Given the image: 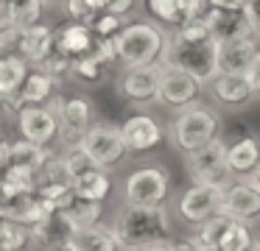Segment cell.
Listing matches in <instances>:
<instances>
[{
  "label": "cell",
  "mask_w": 260,
  "mask_h": 251,
  "mask_svg": "<svg viewBox=\"0 0 260 251\" xmlns=\"http://www.w3.org/2000/svg\"><path fill=\"white\" fill-rule=\"evenodd\" d=\"M28 229H31V243H34L37 248H42V251L64 248V245L70 243V237H73V232H76L73 221L64 215V209L48 212L45 218H40L37 223H31Z\"/></svg>",
  "instance_id": "7c38bea8"
},
{
  "label": "cell",
  "mask_w": 260,
  "mask_h": 251,
  "mask_svg": "<svg viewBox=\"0 0 260 251\" xmlns=\"http://www.w3.org/2000/svg\"><path fill=\"white\" fill-rule=\"evenodd\" d=\"M159 81H162V64H146V67H126L123 78H120L118 89L126 100L135 103H146L154 100L159 92Z\"/></svg>",
  "instance_id": "4fadbf2b"
},
{
  "label": "cell",
  "mask_w": 260,
  "mask_h": 251,
  "mask_svg": "<svg viewBox=\"0 0 260 251\" xmlns=\"http://www.w3.org/2000/svg\"><path fill=\"white\" fill-rule=\"evenodd\" d=\"M204 6L207 0H148V11L171 28H179L193 17H202Z\"/></svg>",
  "instance_id": "7402d4cb"
},
{
  "label": "cell",
  "mask_w": 260,
  "mask_h": 251,
  "mask_svg": "<svg viewBox=\"0 0 260 251\" xmlns=\"http://www.w3.org/2000/svg\"><path fill=\"white\" fill-rule=\"evenodd\" d=\"M42 3L45 0H9V25L17 28H31L40 22L42 14Z\"/></svg>",
  "instance_id": "1f68e13d"
},
{
  "label": "cell",
  "mask_w": 260,
  "mask_h": 251,
  "mask_svg": "<svg viewBox=\"0 0 260 251\" xmlns=\"http://www.w3.org/2000/svg\"><path fill=\"white\" fill-rule=\"evenodd\" d=\"M51 3H53V0H51Z\"/></svg>",
  "instance_id": "c3c4849f"
},
{
  "label": "cell",
  "mask_w": 260,
  "mask_h": 251,
  "mask_svg": "<svg viewBox=\"0 0 260 251\" xmlns=\"http://www.w3.org/2000/svg\"><path fill=\"white\" fill-rule=\"evenodd\" d=\"M123 17L118 14H109V11H101V14L92 20V31H95V37H104V39H115L120 31H123Z\"/></svg>",
  "instance_id": "836d02e7"
},
{
  "label": "cell",
  "mask_w": 260,
  "mask_h": 251,
  "mask_svg": "<svg viewBox=\"0 0 260 251\" xmlns=\"http://www.w3.org/2000/svg\"><path fill=\"white\" fill-rule=\"evenodd\" d=\"M53 112L59 117V137L64 139L68 148L79 145L84 139V134L92 128L95 109H92L90 98H81V95H76V98H56L53 100Z\"/></svg>",
  "instance_id": "8992f818"
},
{
  "label": "cell",
  "mask_w": 260,
  "mask_h": 251,
  "mask_svg": "<svg viewBox=\"0 0 260 251\" xmlns=\"http://www.w3.org/2000/svg\"><path fill=\"white\" fill-rule=\"evenodd\" d=\"M252 251H260V245H257V243H254V248H252Z\"/></svg>",
  "instance_id": "7dc6e473"
},
{
  "label": "cell",
  "mask_w": 260,
  "mask_h": 251,
  "mask_svg": "<svg viewBox=\"0 0 260 251\" xmlns=\"http://www.w3.org/2000/svg\"><path fill=\"white\" fill-rule=\"evenodd\" d=\"M112 190V178L107 176V167L87 165L73 176V193L90 201H104Z\"/></svg>",
  "instance_id": "cb8c5ba5"
},
{
  "label": "cell",
  "mask_w": 260,
  "mask_h": 251,
  "mask_svg": "<svg viewBox=\"0 0 260 251\" xmlns=\"http://www.w3.org/2000/svg\"><path fill=\"white\" fill-rule=\"evenodd\" d=\"M9 25V6L6 0H0V28H6Z\"/></svg>",
  "instance_id": "7bdbcfd3"
},
{
  "label": "cell",
  "mask_w": 260,
  "mask_h": 251,
  "mask_svg": "<svg viewBox=\"0 0 260 251\" xmlns=\"http://www.w3.org/2000/svg\"><path fill=\"white\" fill-rule=\"evenodd\" d=\"M243 11H246L249 22H252V31L260 33V0H246V3H243Z\"/></svg>",
  "instance_id": "74e56055"
},
{
  "label": "cell",
  "mask_w": 260,
  "mask_h": 251,
  "mask_svg": "<svg viewBox=\"0 0 260 251\" xmlns=\"http://www.w3.org/2000/svg\"><path fill=\"white\" fill-rule=\"evenodd\" d=\"M246 78H249V84H252V89H254V98H260V50L254 53L252 64H249Z\"/></svg>",
  "instance_id": "8d00e7d4"
},
{
  "label": "cell",
  "mask_w": 260,
  "mask_h": 251,
  "mask_svg": "<svg viewBox=\"0 0 260 251\" xmlns=\"http://www.w3.org/2000/svg\"><path fill=\"white\" fill-rule=\"evenodd\" d=\"M226 162H230L232 176H252L254 167L260 165V142L254 137H241L226 148Z\"/></svg>",
  "instance_id": "484cf974"
},
{
  "label": "cell",
  "mask_w": 260,
  "mask_h": 251,
  "mask_svg": "<svg viewBox=\"0 0 260 251\" xmlns=\"http://www.w3.org/2000/svg\"><path fill=\"white\" fill-rule=\"evenodd\" d=\"M246 0H207L210 9H243Z\"/></svg>",
  "instance_id": "ab89813d"
},
{
  "label": "cell",
  "mask_w": 260,
  "mask_h": 251,
  "mask_svg": "<svg viewBox=\"0 0 260 251\" xmlns=\"http://www.w3.org/2000/svg\"><path fill=\"white\" fill-rule=\"evenodd\" d=\"M20 48H23V28H0V56H20Z\"/></svg>",
  "instance_id": "e575fe53"
},
{
  "label": "cell",
  "mask_w": 260,
  "mask_h": 251,
  "mask_svg": "<svg viewBox=\"0 0 260 251\" xmlns=\"http://www.w3.org/2000/svg\"><path fill=\"white\" fill-rule=\"evenodd\" d=\"M210 84H213V95L218 98V103L232 106V109L254 98V89L243 73H218Z\"/></svg>",
  "instance_id": "603a6c76"
},
{
  "label": "cell",
  "mask_w": 260,
  "mask_h": 251,
  "mask_svg": "<svg viewBox=\"0 0 260 251\" xmlns=\"http://www.w3.org/2000/svg\"><path fill=\"white\" fill-rule=\"evenodd\" d=\"M64 215L73 221L76 229H84V226H95L101 221V212H104V201H90V198H81V195L73 193V198L62 206Z\"/></svg>",
  "instance_id": "f1b7e54d"
},
{
  "label": "cell",
  "mask_w": 260,
  "mask_h": 251,
  "mask_svg": "<svg viewBox=\"0 0 260 251\" xmlns=\"http://www.w3.org/2000/svg\"><path fill=\"white\" fill-rule=\"evenodd\" d=\"M115 45H118V61L123 67H146L159 64L168 37L151 22H132L115 37Z\"/></svg>",
  "instance_id": "7a4b0ae2"
},
{
  "label": "cell",
  "mask_w": 260,
  "mask_h": 251,
  "mask_svg": "<svg viewBox=\"0 0 260 251\" xmlns=\"http://www.w3.org/2000/svg\"><path fill=\"white\" fill-rule=\"evenodd\" d=\"M120 248L140 251L148 245H168L171 243V221L162 206H129L112 223Z\"/></svg>",
  "instance_id": "6da1fadb"
},
{
  "label": "cell",
  "mask_w": 260,
  "mask_h": 251,
  "mask_svg": "<svg viewBox=\"0 0 260 251\" xmlns=\"http://www.w3.org/2000/svg\"><path fill=\"white\" fill-rule=\"evenodd\" d=\"M79 148L90 156L92 165L107 167V170L115 167L126 154H129L123 134H120V128H115V126H92L90 131L84 134V139L79 142Z\"/></svg>",
  "instance_id": "52a82bcc"
},
{
  "label": "cell",
  "mask_w": 260,
  "mask_h": 251,
  "mask_svg": "<svg viewBox=\"0 0 260 251\" xmlns=\"http://www.w3.org/2000/svg\"><path fill=\"white\" fill-rule=\"evenodd\" d=\"M202 78H196L193 73L182 70V67H171L162 64V81H159V92L157 100L168 109H185L202 92Z\"/></svg>",
  "instance_id": "9c48e42d"
},
{
  "label": "cell",
  "mask_w": 260,
  "mask_h": 251,
  "mask_svg": "<svg viewBox=\"0 0 260 251\" xmlns=\"http://www.w3.org/2000/svg\"><path fill=\"white\" fill-rule=\"evenodd\" d=\"M224 190L226 187H215V184H193L179 201L182 218L199 226V223L221 215V206H224Z\"/></svg>",
  "instance_id": "8fae6325"
},
{
  "label": "cell",
  "mask_w": 260,
  "mask_h": 251,
  "mask_svg": "<svg viewBox=\"0 0 260 251\" xmlns=\"http://www.w3.org/2000/svg\"><path fill=\"white\" fill-rule=\"evenodd\" d=\"M162 64L182 67L202 81H213L218 76V42L215 39H182L174 33L165 45Z\"/></svg>",
  "instance_id": "3957f363"
},
{
  "label": "cell",
  "mask_w": 260,
  "mask_h": 251,
  "mask_svg": "<svg viewBox=\"0 0 260 251\" xmlns=\"http://www.w3.org/2000/svg\"><path fill=\"white\" fill-rule=\"evenodd\" d=\"M9 151H12V142L0 134V173L6 170V165H9Z\"/></svg>",
  "instance_id": "60d3db41"
},
{
  "label": "cell",
  "mask_w": 260,
  "mask_h": 251,
  "mask_svg": "<svg viewBox=\"0 0 260 251\" xmlns=\"http://www.w3.org/2000/svg\"><path fill=\"white\" fill-rule=\"evenodd\" d=\"M252 248H254V237H252V232H249L246 221H235V218H230L218 251H252Z\"/></svg>",
  "instance_id": "4dcf8cb0"
},
{
  "label": "cell",
  "mask_w": 260,
  "mask_h": 251,
  "mask_svg": "<svg viewBox=\"0 0 260 251\" xmlns=\"http://www.w3.org/2000/svg\"><path fill=\"white\" fill-rule=\"evenodd\" d=\"M120 134L126 139V148L135 151V154H143V151H151L159 145L162 139V128L154 120L151 115H132L129 120L120 126Z\"/></svg>",
  "instance_id": "ac0fdd59"
},
{
  "label": "cell",
  "mask_w": 260,
  "mask_h": 251,
  "mask_svg": "<svg viewBox=\"0 0 260 251\" xmlns=\"http://www.w3.org/2000/svg\"><path fill=\"white\" fill-rule=\"evenodd\" d=\"M14 117H17V128L23 134V139H28V142L48 148L59 137V117L53 112V106H48V103L23 106V109H17Z\"/></svg>",
  "instance_id": "30bf717a"
},
{
  "label": "cell",
  "mask_w": 260,
  "mask_h": 251,
  "mask_svg": "<svg viewBox=\"0 0 260 251\" xmlns=\"http://www.w3.org/2000/svg\"><path fill=\"white\" fill-rule=\"evenodd\" d=\"M56 87H59L56 76L45 73L42 67L31 70L28 78H25V84H23V89H20V95H17V100H14V106H12V115H17V109H23V106L48 103V100L53 98V92H56Z\"/></svg>",
  "instance_id": "d6986e66"
},
{
  "label": "cell",
  "mask_w": 260,
  "mask_h": 251,
  "mask_svg": "<svg viewBox=\"0 0 260 251\" xmlns=\"http://www.w3.org/2000/svg\"><path fill=\"white\" fill-rule=\"evenodd\" d=\"M187 173L196 184H215V187H226L230 184V162H226V145L218 137L213 142L202 145V148L187 154Z\"/></svg>",
  "instance_id": "5b68a950"
},
{
  "label": "cell",
  "mask_w": 260,
  "mask_h": 251,
  "mask_svg": "<svg viewBox=\"0 0 260 251\" xmlns=\"http://www.w3.org/2000/svg\"><path fill=\"white\" fill-rule=\"evenodd\" d=\"M68 245L73 251H118L120 248V243H118V237H115L112 226L107 229V226H101V223L76 229Z\"/></svg>",
  "instance_id": "d4e9b609"
},
{
  "label": "cell",
  "mask_w": 260,
  "mask_h": 251,
  "mask_svg": "<svg viewBox=\"0 0 260 251\" xmlns=\"http://www.w3.org/2000/svg\"><path fill=\"white\" fill-rule=\"evenodd\" d=\"M257 245H260V243H257Z\"/></svg>",
  "instance_id": "681fc988"
},
{
  "label": "cell",
  "mask_w": 260,
  "mask_h": 251,
  "mask_svg": "<svg viewBox=\"0 0 260 251\" xmlns=\"http://www.w3.org/2000/svg\"><path fill=\"white\" fill-rule=\"evenodd\" d=\"M95 31H92V25H87V22H68V25L62 28H53V42H56V48L62 50V53H68L70 59H79V56L90 53L92 48H95Z\"/></svg>",
  "instance_id": "44dd1931"
},
{
  "label": "cell",
  "mask_w": 260,
  "mask_h": 251,
  "mask_svg": "<svg viewBox=\"0 0 260 251\" xmlns=\"http://www.w3.org/2000/svg\"><path fill=\"white\" fill-rule=\"evenodd\" d=\"M218 112L213 106H199V103H190L176 115L174 126H171V137H174L176 148L182 151H196L202 145L213 142L218 137Z\"/></svg>",
  "instance_id": "277c9868"
},
{
  "label": "cell",
  "mask_w": 260,
  "mask_h": 251,
  "mask_svg": "<svg viewBox=\"0 0 260 251\" xmlns=\"http://www.w3.org/2000/svg\"><path fill=\"white\" fill-rule=\"evenodd\" d=\"M168 195V173L159 167H140L126 178L123 198L129 206H162Z\"/></svg>",
  "instance_id": "ba28073f"
},
{
  "label": "cell",
  "mask_w": 260,
  "mask_h": 251,
  "mask_svg": "<svg viewBox=\"0 0 260 251\" xmlns=\"http://www.w3.org/2000/svg\"><path fill=\"white\" fill-rule=\"evenodd\" d=\"M53 48V28L48 25H31V28H23V48H20V56L28 59L31 64H42L48 53Z\"/></svg>",
  "instance_id": "4316f807"
},
{
  "label": "cell",
  "mask_w": 260,
  "mask_h": 251,
  "mask_svg": "<svg viewBox=\"0 0 260 251\" xmlns=\"http://www.w3.org/2000/svg\"><path fill=\"white\" fill-rule=\"evenodd\" d=\"M140 251H174V245H148V248H140Z\"/></svg>",
  "instance_id": "ee69618b"
},
{
  "label": "cell",
  "mask_w": 260,
  "mask_h": 251,
  "mask_svg": "<svg viewBox=\"0 0 260 251\" xmlns=\"http://www.w3.org/2000/svg\"><path fill=\"white\" fill-rule=\"evenodd\" d=\"M204 14L215 42H230V39H243L254 33L243 9H207Z\"/></svg>",
  "instance_id": "2e32d148"
},
{
  "label": "cell",
  "mask_w": 260,
  "mask_h": 251,
  "mask_svg": "<svg viewBox=\"0 0 260 251\" xmlns=\"http://www.w3.org/2000/svg\"><path fill=\"white\" fill-rule=\"evenodd\" d=\"M132 6H135V0H109L107 11H109V14L123 17V14H129V11H132Z\"/></svg>",
  "instance_id": "f35d334b"
},
{
  "label": "cell",
  "mask_w": 260,
  "mask_h": 251,
  "mask_svg": "<svg viewBox=\"0 0 260 251\" xmlns=\"http://www.w3.org/2000/svg\"><path fill=\"white\" fill-rule=\"evenodd\" d=\"M59 251H73V248H70V245H64V248H59Z\"/></svg>",
  "instance_id": "bcb514c9"
},
{
  "label": "cell",
  "mask_w": 260,
  "mask_h": 251,
  "mask_svg": "<svg viewBox=\"0 0 260 251\" xmlns=\"http://www.w3.org/2000/svg\"><path fill=\"white\" fill-rule=\"evenodd\" d=\"M109 67L112 64H109L107 59H101L95 50H90V53L79 56V59L73 61V73H70V76H76L79 81H84V84H101Z\"/></svg>",
  "instance_id": "f546056e"
},
{
  "label": "cell",
  "mask_w": 260,
  "mask_h": 251,
  "mask_svg": "<svg viewBox=\"0 0 260 251\" xmlns=\"http://www.w3.org/2000/svg\"><path fill=\"white\" fill-rule=\"evenodd\" d=\"M174 251H204V248L196 243V240H185V243H176Z\"/></svg>",
  "instance_id": "b9f144b4"
},
{
  "label": "cell",
  "mask_w": 260,
  "mask_h": 251,
  "mask_svg": "<svg viewBox=\"0 0 260 251\" xmlns=\"http://www.w3.org/2000/svg\"><path fill=\"white\" fill-rule=\"evenodd\" d=\"M64 3H68L70 20H76V22H87V25H92V20L101 14V11L92 6V0H64Z\"/></svg>",
  "instance_id": "d590c367"
},
{
  "label": "cell",
  "mask_w": 260,
  "mask_h": 251,
  "mask_svg": "<svg viewBox=\"0 0 260 251\" xmlns=\"http://www.w3.org/2000/svg\"><path fill=\"white\" fill-rule=\"evenodd\" d=\"M51 151L42 148L37 142H28V139H17L12 142V151H9V165L6 167H23V170H34L40 173L42 165L51 159Z\"/></svg>",
  "instance_id": "83f0119b"
},
{
  "label": "cell",
  "mask_w": 260,
  "mask_h": 251,
  "mask_svg": "<svg viewBox=\"0 0 260 251\" xmlns=\"http://www.w3.org/2000/svg\"><path fill=\"white\" fill-rule=\"evenodd\" d=\"M257 39L243 37V39H230V42H218V73H243L246 76L249 64H252L254 53H257Z\"/></svg>",
  "instance_id": "ffe728a7"
},
{
  "label": "cell",
  "mask_w": 260,
  "mask_h": 251,
  "mask_svg": "<svg viewBox=\"0 0 260 251\" xmlns=\"http://www.w3.org/2000/svg\"><path fill=\"white\" fill-rule=\"evenodd\" d=\"M221 215L235 218V221H254L260 218V187L252 178L232 184L230 190H224V206Z\"/></svg>",
  "instance_id": "5bb4252c"
},
{
  "label": "cell",
  "mask_w": 260,
  "mask_h": 251,
  "mask_svg": "<svg viewBox=\"0 0 260 251\" xmlns=\"http://www.w3.org/2000/svg\"><path fill=\"white\" fill-rule=\"evenodd\" d=\"M48 212H53V209L37 193H0V218H9V221L31 226L40 218H45Z\"/></svg>",
  "instance_id": "9a60e30c"
},
{
  "label": "cell",
  "mask_w": 260,
  "mask_h": 251,
  "mask_svg": "<svg viewBox=\"0 0 260 251\" xmlns=\"http://www.w3.org/2000/svg\"><path fill=\"white\" fill-rule=\"evenodd\" d=\"M226 223H230V218H226V215H215V218H210V221L199 223L196 243L202 245L204 251H218V245H221V237H224Z\"/></svg>",
  "instance_id": "d6a6232c"
},
{
  "label": "cell",
  "mask_w": 260,
  "mask_h": 251,
  "mask_svg": "<svg viewBox=\"0 0 260 251\" xmlns=\"http://www.w3.org/2000/svg\"><path fill=\"white\" fill-rule=\"evenodd\" d=\"M249 178H252V182H254V184H257V187H260V165L254 167V173H252V176H249Z\"/></svg>",
  "instance_id": "f6af8a7d"
},
{
  "label": "cell",
  "mask_w": 260,
  "mask_h": 251,
  "mask_svg": "<svg viewBox=\"0 0 260 251\" xmlns=\"http://www.w3.org/2000/svg\"><path fill=\"white\" fill-rule=\"evenodd\" d=\"M31 73V61L23 56H0V106L12 115V106Z\"/></svg>",
  "instance_id": "e0dca14e"
}]
</instances>
